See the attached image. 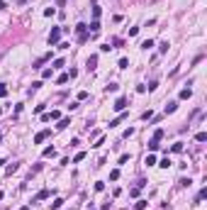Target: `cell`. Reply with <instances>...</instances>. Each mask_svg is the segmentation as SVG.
Instances as JSON below:
<instances>
[{
	"label": "cell",
	"instance_id": "cell-35",
	"mask_svg": "<svg viewBox=\"0 0 207 210\" xmlns=\"http://www.w3.org/2000/svg\"><path fill=\"white\" fill-rule=\"evenodd\" d=\"M0 200H3V191H0Z\"/></svg>",
	"mask_w": 207,
	"mask_h": 210
},
{
	"label": "cell",
	"instance_id": "cell-10",
	"mask_svg": "<svg viewBox=\"0 0 207 210\" xmlns=\"http://www.w3.org/2000/svg\"><path fill=\"white\" fill-rule=\"evenodd\" d=\"M88 29H90V32H100V22H98V20H93V22L88 25Z\"/></svg>",
	"mask_w": 207,
	"mask_h": 210
},
{
	"label": "cell",
	"instance_id": "cell-16",
	"mask_svg": "<svg viewBox=\"0 0 207 210\" xmlns=\"http://www.w3.org/2000/svg\"><path fill=\"white\" fill-rule=\"evenodd\" d=\"M93 17H95V20L100 17V5H98V3H93Z\"/></svg>",
	"mask_w": 207,
	"mask_h": 210
},
{
	"label": "cell",
	"instance_id": "cell-22",
	"mask_svg": "<svg viewBox=\"0 0 207 210\" xmlns=\"http://www.w3.org/2000/svg\"><path fill=\"white\" fill-rule=\"evenodd\" d=\"M151 46H154V42H151V39H144V42H141V49H151Z\"/></svg>",
	"mask_w": 207,
	"mask_h": 210
},
{
	"label": "cell",
	"instance_id": "cell-15",
	"mask_svg": "<svg viewBox=\"0 0 207 210\" xmlns=\"http://www.w3.org/2000/svg\"><path fill=\"white\" fill-rule=\"evenodd\" d=\"M149 205V200H136V205H134V210H144Z\"/></svg>",
	"mask_w": 207,
	"mask_h": 210
},
{
	"label": "cell",
	"instance_id": "cell-18",
	"mask_svg": "<svg viewBox=\"0 0 207 210\" xmlns=\"http://www.w3.org/2000/svg\"><path fill=\"white\" fill-rule=\"evenodd\" d=\"M158 166H161V169H168V166H171V159H168V157L161 159V161H158Z\"/></svg>",
	"mask_w": 207,
	"mask_h": 210
},
{
	"label": "cell",
	"instance_id": "cell-14",
	"mask_svg": "<svg viewBox=\"0 0 207 210\" xmlns=\"http://www.w3.org/2000/svg\"><path fill=\"white\" fill-rule=\"evenodd\" d=\"M117 88H120L117 83H107V86H105V93H117Z\"/></svg>",
	"mask_w": 207,
	"mask_h": 210
},
{
	"label": "cell",
	"instance_id": "cell-11",
	"mask_svg": "<svg viewBox=\"0 0 207 210\" xmlns=\"http://www.w3.org/2000/svg\"><path fill=\"white\" fill-rule=\"evenodd\" d=\"M144 164H146V166H156V157H154V154H149V157L144 159Z\"/></svg>",
	"mask_w": 207,
	"mask_h": 210
},
{
	"label": "cell",
	"instance_id": "cell-27",
	"mask_svg": "<svg viewBox=\"0 0 207 210\" xmlns=\"http://www.w3.org/2000/svg\"><path fill=\"white\" fill-rule=\"evenodd\" d=\"M117 178H120V171H117V169H115V171H110V181H117Z\"/></svg>",
	"mask_w": 207,
	"mask_h": 210
},
{
	"label": "cell",
	"instance_id": "cell-19",
	"mask_svg": "<svg viewBox=\"0 0 207 210\" xmlns=\"http://www.w3.org/2000/svg\"><path fill=\"white\" fill-rule=\"evenodd\" d=\"M61 205H64V200H61V198H56V200H54V203H51V210H59Z\"/></svg>",
	"mask_w": 207,
	"mask_h": 210
},
{
	"label": "cell",
	"instance_id": "cell-23",
	"mask_svg": "<svg viewBox=\"0 0 207 210\" xmlns=\"http://www.w3.org/2000/svg\"><path fill=\"white\" fill-rule=\"evenodd\" d=\"M83 159H85V152H78V154L73 157V161H76V164H78V161H83Z\"/></svg>",
	"mask_w": 207,
	"mask_h": 210
},
{
	"label": "cell",
	"instance_id": "cell-5",
	"mask_svg": "<svg viewBox=\"0 0 207 210\" xmlns=\"http://www.w3.org/2000/svg\"><path fill=\"white\" fill-rule=\"evenodd\" d=\"M49 195H51V191H49V188H41V191H39L37 195H34V200H46Z\"/></svg>",
	"mask_w": 207,
	"mask_h": 210
},
{
	"label": "cell",
	"instance_id": "cell-3",
	"mask_svg": "<svg viewBox=\"0 0 207 210\" xmlns=\"http://www.w3.org/2000/svg\"><path fill=\"white\" fill-rule=\"evenodd\" d=\"M112 107H115V112H124V107H127V98H117Z\"/></svg>",
	"mask_w": 207,
	"mask_h": 210
},
{
	"label": "cell",
	"instance_id": "cell-20",
	"mask_svg": "<svg viewBox=\"0 0 207 210\" xmlns=\"http://www.w3.org/2000/svg\"><path fill=\"white\" fill-rule=\"evenodd\" d=\"M195 139H197V142H207V132H197Z\"/></svg>",
	"mask_w": 207,
	"mask_h": 210
},
{
	"label": "cell",
	"instance_id": "cell-24",
	"mask_svg": "<svg viewBox=\"0 0 207 210\" xmlns=\"http://www.w3.org/2000/svg\"><path fill=\"white\" fill-rule=\"evenodd\" d=\"M149 149H151V152H156V149H158V139H151V142H149Z\"/></svg>",
	"mask_w": 207,
	"mask_h": 210
},
{
	"label": "cell",
	"instance_id": "cell-12",
	"mask_svg": "<svg viewBox=\"0 0 207 210\" xmlns=\"http://www.w3.org/2000/svg\"><path fill=\"white\" fill-rule=\"evenodd\" d=\"M124 117H127V112H122V115H120V117H115V120H112V122H110V127H117V125H120V122H122V120H124Z\"/></svg>",
	"mask_w": 207,
	"mask_h": 210
},
{
	"label": "cell",
	"instance_id": "cell-13",
	"mask_svg": "<svg viewBox=\"0 0 207 210\" xmlns=\"http://www.w3.org/2000/svg\"><path fill=\"white\" fill-rule=\"evenodd\" d=\"M178 110V103H168L166 105V115H171V112H176Z\"/></svg>",
	"mask_w": 207,
	"mask_h": 210
},
{
	"label": "cell",
	"instance_id": "cell-8",
	"mask_svg": "<svg viewBox=\"0 0 207 210\" xmlns=\"http://www.w3.org/2000/svg\"><path fill=\"white\" fill-rule=\"evenodd\" d=\"M68 125H71V120H68V117H64V120H59V125H56V130H66Z\"/></svg>",
	"mask_w": 207,
	"mask_h": 210
},
{
	"label": "cell",
	"instance_id": "cell-9",
	"mask_svg": "<svg viewBox=\"0 0 207 210\" xmlns=\"http://www.w3.org/2000/svg\"><path fill=\"white\" fill-rule=\"evenodd\" d=\"M171 152H173V154H180V152H183V142H176V144L171 147Z\"/></svg>",
	"mask_w": 207,
	"mask_h": 210
},
{
	"label": "cell",
	"instance_id": "cell-31",
	"mask_svg": "<svg viewBox=\"0 0 207 210\" xmlns=\"http://www.w3.org/2000/svg\"><path fill=\"white\" fill-rule=\"evenodd\" d=\"M161 137H163V130H156V132H154V139L161 142Z\"/></svg>",
	"mask_w": 207,
	"mask_h": 210
},
{
	"label": "cell",
	"instance_id": "cell-4",
	"mask_svg": "<svg viewBox=\"0 0 207 210\" xmlns=\"http://www.w3.org/2000/svg\"><path fill=\"white\" fill-rule=\"evenodd\" d=\"M49 59H51V54H44V56H39L37 61H34V66H32V69H41V64H46Z\"/></svg>",
	"mask_w": 207,
	"mask_h": 210
},
{
	"label": "cell",
	"instance_id": "cell-26",
	"mask_svg": "<svg viewBox=\"0 0 207 210\" xmlns=\"http://www.w3.org/2000/svg\"><path fill=\"white\" fill-rule=\"evenodd\" d=\"M117 66H120V69H127V66H129V59H120V64H117Z\"/></svg>",
	"mask_w": 207,
	"mask_h": 210
},
{
	"label": "cell",
	"instance_id": "cell-25",
	"mask_svg": "<svg viewBox=\"0 0 207 210\" xmlns=\"http://www.w3.org/2000/svg\"><path fill=\"white\" fill-rule=\"evenodd\" d=\"M66 61H64V59H56V61H54V66H51V69H61V66H64Z\"/></svg>",
	"mask_w": 207,
	"mask_h": 210
},
{
	"label": "cell",
	"instance_id": "cell-6",
	"mask_svg": "<svg viewBox=\"0 0 207 210\" xmlns=\"http://www.w3.org/2000/svg\"><path fill=\"white\" fill-rule=\"evenodd\" d=\"M95 66H98V56L93 54V56L88 59V71H95Z\"/></svg>",
	"mask_w": 207,
	"mask_h": 210
},
{
	"label": "cell",
	"instance_id": "cell-2",
	"mask_svg": "<svg viewBox=\"0 0 207 210\" xmlns=\"http://www.w3.org/2000/svg\"><path fill=\"white\" fill-rule=\"evenodd\" d=\"M46 137H51V130H41V132H37V134H34V144H41Z\"/></svg>",
	"mask_w": 207,
	"mask_h": 210
},
{
	"label": "cell",
	"instance_id": "cell-29",
	"mask_svg": "<svg viewBox=\"0 0 207 210\" xmlns=\"http://www.w3.org/2000/svg\"><path fill=\"white\" fill-rule=\"evenodd\" d=\"M49 117H51V120H59V117H61V112H59V110H51V112H49Z\"/></svg>",
	"mask_w": 207,
	"mask_h": 210
},
{
	"label": "cell",
	"instance_id": "cell-34",
	"mask_svg": "<svg viewBox=\"0 0 207 210\" xmlns=\"http://www.w3.org/2000/svg\"><path fill=\"white\" fill-rule=\"evenodd\" d=\"M20 210H29V205H22V208H20Z\"/></svg>",
	"mask_w": 207,
	"mask_h": 210
},
{
	"label": "cell",
	"instance_id": "cell-28",
	"mask_svg": "<svg viewBox=\"0 0 207 210\" xmlns=\"http://www.w3.org/2000/svg\"><path fill=\"white\" fill-rule=\"evenodd\" d=\"M41 76H44V78H51V76H54V69H44V73H41Z\"/></svg>",
	"mask_w": 207,
	"mask_h": 210
},
{
	"label": "cell",
	"instance_id": "cell-7",
	"mask_svg": "<svg viewBox=\"0 0 207 210\" xmlns=\"http://www.w3.org/2000/svg\"><path fill=\"white\" fill-rule=\"evenodd\" d=\"M190 96H192V91H190V88H183V91L178 93V98H180V100H188Z\"/></svg>",
	"mask_w": 207,
	"mask_h": 210
},
{
	"label": "cell",
	"instance_id": "cell-32",
	"mask_svg": "<svg viewBox=\"0 0 207 210\" xmlns=\"http://www.w3.org/2000/svg\"><path fill=\"white\" fill-rule=\"evenodd\" d=\"M3 96H8V91H5V86L0 83V98H3Z\"/></svg>",
	"mask_w": 207,
	"mask_h": 210
},
{
	"label": "cell",
	"instance_id": "cell-1",
	"mask_svg": "<svg viewBox=\"0 0 207 210\" xmlns=\"http://www.w3.org/2000/svg\"><path fill=\"white\" fill-rule=\"evenodd\" d=\"M59 37H61V29H59V27H54V29L49 32V39H46V42L54 46V44H59Z\"/></svg>",
	"mask_w": 207,
	"mask_h": 210
},
{
	"label": "cell",
	"instance_id": "cell-30",
	"mask_svg": "<svg viewBox=\"0 0 207 210\" xmlns=\"http://www.w3.org/2000/svg\"><path fill=\"white\" fill-rule=\"evenodd\" d=\"M95 191H98V193L105 191V183H102V181H98V183H95Z\"/></svg>",
	"mask_w": 207,
	"mask_h": 210
},
{
	"label": "cell",
	"instance_id": "cell-21",
	"mask_svg": "<svg viewBox=\"0 0 207 210\" xmlns=\"http://www.w3.org/2000/svg\"><path fill=\"white\" fill-rule=\"evenodd\" d=\"M54 154H56V149H54V147H46V149H44V157H54Z\"/></svg>",
	"mask_w": 207,
	"mask_h": 210
},
{
	"label": "cell",
	"instance_id": "cell-17",
	"mask_svg": "<svg viewBox=\"0 0 207 210\" xmlns=\"http://www.w3.org/2000/svg\"><path fill=\"white\" fill-rule=\"evenodd\" d=\"M66 81H68V73H61V76L56 78V83H59V86H64V83H66Z\"/></svg>",
	"mask_w": 207,
	"mask_h": 210
},
{
	"label": "cell",
	"instance_id": "cell-33",
	"mask_svg": "<svg viewBox=\"0 0 207 210\" xmlns=\"http://www.w3.org/2000/svg\"><path fill=\"white\" fill-rule=\"evenodd\" d=\"M5 8H8V5H5V0H0V10H5Z\"/></svg>",
	"mask_w": 207,
	"mask_h": 210
}]
</instances>
